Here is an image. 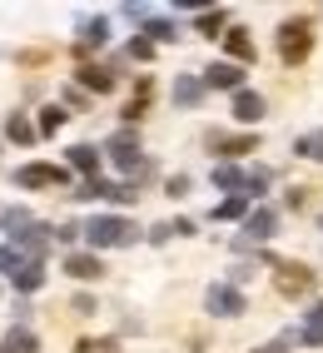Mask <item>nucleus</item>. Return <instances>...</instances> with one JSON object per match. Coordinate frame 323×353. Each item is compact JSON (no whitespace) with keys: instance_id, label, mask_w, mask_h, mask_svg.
I'll use <instances>...</instances> for the list:
<instances>
[{"instance_id":"f257e3e1","label":"nucleus","mask_w":323,"mask_h":353,"mask_svg":"<svg viewBox=\"0 0 323 353\" xmlns=\"http://www.w3.org/2000/svg\"><path fill=\"white\" fill-rule=\"evenodd\" d=\"M134 234H140V229H134L129 219H120V214H95V219L85 224V239L95 244V249H120V244H134Z\"/></svg>"},{"instance_id":"f03ea898","label":"nucleus","mask_w":323,"mask_h":353,"mask_svg":"<svg viewBox=\"0 0 323 353\" xmlns=\"http://www.w3.org/2000/svg\"><path fill=\"white\" fill-rule=\"evenodd\" d=\"M309 50H313L309 20H284V26H279V60H284V65H304Z\"/></svg>"},{"instance_id":"7ed1b4c3","label":"nucleus","mask_w":323,"mask_h":353,"mask_svg":"<svg viewBox=\"0 0 323 353\" xmlns=\"http://www.w3.org/2000/svg\"><path fill=\"white\" fill-rule=\"evenodd\" d=\"M273 289L284 299H304V294H313V269L293 264V259H273Z\"/></svg>"},{"instance_id":"20e7f679","label":"nucleus","mask_w":323,"mask_h":353,"mask_svg":"<svg viewBox=\"0 0 323 353\" xmlns=\"http://www.w3.org/2000/svg\"><path fill=\"white\" fill-rule=\"evenodd\" d=\"M105 154H110L114 164H120L125 174H149V159L140 154V139H134L129 130H120V134H114L110 145H105Z\"/></svg>"},{"instance_id":"39448f33","label":"nucleus","mask_w":323,"mask_h":353,"mask_svg":"<svg viewBox=\"0 0 323 353\" xmlns=\"http://www.w3.org/2000/svg\"><path fill=\"white\" fill-rule=\"evenodd\" d=\"M65 179H70V174H65L60 164H25V170L15 174L20 190H60Z\"/></svg>"},{"instance_id":"423d86ee","label":"nucleus","mask_w":323,"mask_h":353,"mask_svg":"<svg viewBox=\"0 0 323 353\" xmlns=\"http://www.w3.org/2000/svg\"><path fill=\"white\" fill-rule=\"evenodd\" d=\"M204 90H244V65H234V60H214L209 70H204Z\"/></svg>"},{"instance_id":"0eeeda50","label":"nucleus","mask_w":323,"mask_h":353,"mask_svg":"<svg viewBox=\"0 0 323 353\" xmlns=\"http://www.w3.org/2000/svg\"><path fill=\"white\" fill-rule=\"evenodd\" d=\"M204 303H209V314H219V319H239L244 314V294L234 284H214L204 294Z\"/></svg>"},{"instance_id":"6e6552de","label":"nucleus","mask_w":323,"mask_h":353,"mask_svg":"<svg viewBox=\"0 0 323 353\" xmlns=\"http://www.w3.org/2000/svg\"><path fill=\"white\" fill-rule=\"evenodd\" d=\"M75 199H114V204H129V199H134V190H129V184H105V179H85Z\"/></svg>"},{"instance_id":"1a4fd4ad","label":"nucleus","mask_w":323,"mask_h":353,"mask_svg":"<svg viewBox=\"0 0 323 353\" xmlns=\"http://www.w3.org/2000/svg\"><path fill=\"white\" fill-rule=\"evenodd\" d=\"M273 229H279V214H273V209L264 204V209H253V214L244 219V239H249V244H264Z\"/></svg>"},{"instance_id":"9d476101","label":"nucleus","mask_w":323,"mask_h":353,"mask_svg":"<svg viewBox=\"0 0 323 353\" xmlns=\"http://www.w3.org/2000/svg\"><path fill=\"white\" fill-rule=\"evenodd\" d=\"M209 145H214V154H224V159H239V154H253V150H259V134H214Z\"/></svg>"},{"instance_id":"9b49d317","label":"nucleus","mask_w":323,"mask_h":353,"mask_svg":"<svg viewBox=\"0 0 323 353\" xmlns=\"http://www.w3.org/2000/svg\"><path fill=\"white\" fill-rule=\"evenodd\" d=\"M65 274L80 279V284H90V279L105 274V264H100V254H65Z\"/></svg>"},{"instance_id":"f8f14e48","label":"nucleus","mask_w":323,"mask_h":353,"mask_svg":"<svg viewBox=\"0 0 323 353\" xmlns=\"http://www.w3.org/2000/svg\"><path fill=\"white\" fill-rule=\"evenodd\" d=\"M298 339H304V348H323V299L304 314V328H298Z\"/></svg>"},{"instance_id":"ddd939ff","label":"nucleus","mask_w":323,"mask_h":353,"mask_svg":"<svg viewBox=\"0 0 323 353\" xmlns=\"http://www.w3.org/2000/svg\"><path fill=\"white\" fill-rule=\"evenodd\" d=\"M234 120H244V125L264 120V95H253V90H239V95H234Z\"/></svg>"},{"instance_id":"4468645a","label":"nucleus","mask_w":323,"mask_h":353,"mask_svg":"<svg viewBox=\"0 0 323 353\" xmlns=\"http://www.w3.org/2000/svg\"><path fill=\"white\" fill-rule=\"evenodd\" d=\"M80 85L95 90V95H110V90H114V75H110L105 65H80Z\"/></svg>"},{"instance_id":"2eb2a0df","label":"nucleus","mask_w":323,"mask_h":353,"mask_svg":"<svg viewBox=\"0 0 323 353\" xmlns=\"http://www.w3.org/2000/svg\"><path fill=\"white\" fill-rule=\"evenodd\" d=\"M224 50L234 55V65H249V60H253V40H249V30H224Z\"/></svg>"},{"instance_id":"dca6fc26","label":"nucleus","mask_w":323,"mask_h":353,"mask_svg":"<svg viewBox=\"0 0 323 353\" xmlns=\"http://www.w3.org/2000/svg\"><path fill=\"white\" fill-rule=\"evenodd\" d=\"M204 100V80H194V75H179L174 80V105H184V110H189V105H199Z\"/></svg>"},{"instance_id":"f3484780","label":"nucleus","mask_w":323,"mask_h":353,"mask_svg":"<svg viewBox=\"0 0 323 353\" xmlns=\"http://www.w3.org/2000/svg\"><path fill=\"white\" fill-rule=\"evenodd\" d=\"M70 170H80V174L95 179V174H100V150H95V145H75V150H70Z\"/></svg>"},{"instance_id":"a211bd4d","label":"nucleus","mask_w":323,"mask_h":353,"mask_svg":"<svg viewBox=\"0 0 323 353\" xmlns=\"http://www.w3.org/2000/svg\"><path fill=\"white\" fill-rule=\"evenodd\" d=\"M253 209H249V194H229V199H219L214 204V219L224 224V219H249Z\"/></svg>"},{"instance_id":"6ab92c4d","label":"nucleus","mask_w":323,"mask_h":353,"mask_svg":"<svg viewBox=\"0 0 323 353\" xmlns=\"http://www.w3.org/2000/svg\"><path fill=\"white\" fill-rule=\"evenodd\" d=\"M10 284H15L20 294H35V289L45 284V264H20V269L10 274Z\"/></svg>"},{"instance_id":"aec40b11","label":"nucleus","mask_w":323,"mask_h":353,"mask_svg":"<svg viewBox=\"0 0 323 353\" xmlns=\"http://www.w3.org/2000/svg\"><path fill=\"white\" fill-rule=\"evenodd\" d=\"M149 95H154V80H149V75H140V85H134V100L125 105V120H140V114L149 110Z\"/></svg>"},{"instance_id":"412c9836","label":"nucleus","mask_w":323,"mask_h":353,"mask_svg":"<svg viewBox=\"0 0 323 353\" xmlns=\"http://www.w3.org/2000/svg\"><path fill=\"white\" fill-rule=\"evenodd\" d=\"M293 154H304V159L323 164V130H309V134H298V139H293Z\"/></svg>"},{"instance_id":"4be33fe9","label":"nucleus","mask_w":323,"mask_h":353,"mask_svg":"<svg viewBox=\"0 0 323 353\" xmlns=\"http://www.w3.org/2000/svg\"><path fill=\"white\" fill-rule=\"evenodd\" d=\"M105 40H110V26H105V20H85V26H80V50H100Z\"/></svg>"},{"instance_id":"5701e85b","label":"nucleus","mask_w":323,"mask_h":353,"mask_svg":"<svg viewBox=\"0 0 323 353\" xmlns=\"http://www.w3.org/2000/svg\"><path fill=\"white\" fill-rule=\"evenodd\" d=\"M6 134L15 139V145H35V134H40V125H30L25 114H10V120H6Z\"/></svg>"},{"instance_id":"b1692460","label":"nucleus","mask_w":323,"mask_h":353,"mask_svg":"<svg viewBox=\"0 0 323 353\" xmlns=\"http://www.w3.org/2000/svg\"><path fill=\"white\" fill-rule=\"evenodd\" d=\"M0 353H35V334L30 328H15V334L0 339Z\"/></svg>"},{"instance_id":"393cba45","label":"nucleus","mask_w":323,"mask_h":353,"mask_svg":"<svg viewBox=\"0 0 323 353\" xmlns=\"http://www.w3.org/2000/svg\"><path fill=\"white\" fill-rule=\"evenodd\" d=\"M244 170H234V164H219V170H214V184H219V190H244Z\"/></svg>"},{"instance_id":"a878e982","label":"nucleus","mask_w":323,"mask_h":353,"mask_svg":"<svg viewBox=\"0 0 323 353\" xmlns=\"http://www.w3.org/2000/svg\"><path fill=\"white\" fill-rule=\"evenodd\" d=\"M194 30H199V35H209V40H214V35L224 30V10H199V20H194Z\"/></svg>"},{"instance_id":"bb28decb","label":"nucleus","mask_w":323,"mask_h":353,"mask_svg":"<svg viewBox=\"0 0 323 353\" xmlns=\"http://www.w3.org/2000/svg\"><path fill=\"white\" fill-rule=\"evenodd\" d=\"M65 120H70V114H65L60 105H45V110H40V134H55Z\"/></svg>"},{"instance_id":"cd10ccee","label":"nucleus","mask_w":323,"mask_h":353,"mask_svg":"<svg viewBox=\"0 0 323 353\" xmlns=\"http://www.w3.org/2000/svg\"><path fill=\"white\" fill-rule=\"evenodd\" d=\"M145 35H149V45H154V40H179V30L169 26V20H154V15L145 20Z\"/></svg>"},{"instance_id":"c85d7f7f","label":"nucleus","mask_w":323,"mask_h":353,"mask_svg":"<svg viewBox=\"0 0 323 353\" xmlns=\"http://www.w3.org/2000/svg\"><path fill=\"white\" fill-rule=\"evenodd\" d=\"M0 229H20V234H25L30 214H25V209H0Z\"/></svg>"},{"instance_id":"c756f323","label":"nucleus","mask_w":323,"mask_h":353,"mask_svg":"<svg viewBox=\"0 0 323 353\" xmlns=\"http://www.w3.org/2000/svg\"><path fill=\"white\" fill-rule=\"evenodd\" d=\"M269 179H273L269 170H249V179H244V194H249V199H253V194H264V190H269Z\"/></svg>"},{"instance_id":"7c9ffc66","label":"nucleus","mask_w":323,"mask_h":353,"mask_svg":"<svg viewBox=\"0 0 323 353\" xmlns=\"http://www.w3.org/2000/svg\"><path fill=\"white\" fill-rule=\"evenodd\" d=\"M80 353H114V339H85Z\"/></svg>"},{"instance_id":"2f4dec72","label":"nucleus","mask_w":323,"mask_h":353,"mask_svg":"<svg viewBox=\"0 0 323 353\" xmlns=\"http://www.w3.org/2000/svg\"><path fill=\"white\" fill-rule=\"evenodd\" d=\"M129 60H154V45L149 40H129Z\"/></svg>"},{"instance_id":"473e14b6","label":"nucleus","mask_w":323,"mask_h":353,"mask_svg":"<svg viewBox=\"0 0 323 353\" xmlns=\"http://www.w3.org/2000/svg\"><path fill=\"white\" fill-rule=\"evenodd\" d=\"M70 309H75V314H95V299H90V294H80V299L70 303Z\"/></svg>"},{"instance_id":"72a5a7b5","label":"nucleus","mask_w":323,"mask_h":353,"mask_svg":"<svg viewBox=\"0 0 323 353\" xmlns=\"http://www.w3.org/2000/svg\"><path fill=\"white\" fill-rule=\"evenodd\" d=\"M259 353H289V348H284V343H273V348H259Z\"/></svg>"}]
</instances>
